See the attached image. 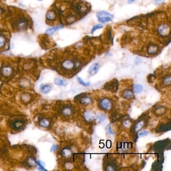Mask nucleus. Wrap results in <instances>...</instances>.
Listing matches in <instances>:
<instances>
[{
    "mask_svg": "<svg viewBox=\"0 0 171 171\" xmlns=\"http://www.w3.org/2000/svg\"><path fill=\"white\" fill-rule=\"evenodd\" d=\"M84 117L87 122H91L95 119V114L93 111H86L84 113Z\"/></svg>",
    "mask_w": 171,
    "mask_h": 171,
    "instance_id": "8",
    "label": "nucleus"
},
{
    "mask_svg": "<svg viewBox=\"0 0 171 171\" xmlns=\"http://www.w3.org/2000/svg\"><path fill=\"white\" fill-rule=\"evenodd\" d=\"M165 0H155V2H156V3L158 5H159V4H161L162 3H163L164 2Z\"/></svg>",
    "mask_w": 171,
    "mask_h": 171,
    "instance_id": "34",
    "label": "nucleus"
},
{
    "mask_svg": "<svg viewBox=\"0 0 171 171\" xmlns=\"http://www.w3.org/2000/svg\"><path fill=\"white\" fill-rule=\"evenodd\" d=\"M97 17L99 22L103 23L111 21L114 16L110 13L105 11H99L97 14Z\"/></svg>",
    "mask_w": 171,
    "mask_h": 171,
    "instance_id": "1",
    "label": "nucleus"
},
{
    "mask_svg": "<svg viewBox=\"0 0 171 171\" xmlns=\"http://www.w3.org/2000/svg\"><path fill=\"white\" fill-rule=\"evenodd\" d=\"M148 134V132L147 131H142L141 132H140L139 133V135L141 137L143 136H146L147 134Z\"/></svg>",
    "mask_w": 171,
    "mask_h": 171,
    "instance_id": "32",
    "label": "nucleus"
},
{
    "mask_svg": "<svg viewBox=\"0 0 171 171\" xmlns=\"http://www.w3.org/2000/svg\"><path fill=\"white\" fill-rule=\"evenodd\" d=\"M74 63L73 61L70 60H66L62 63V67L66 70H71L74 67Z\"/></svg>",
    "mask_w": 171,
    "mask_h": 171,
    "instance_id": "10",
    "label": "nucleus"
},
{
    "mask_svg": "<svg viewBox=\"0 0 171 171\" xmlns=\"http://www.w3.org/2000/svg\"><path fill=\"white\" fill-rule=\"evenodd\" d=\"M58 146L57 145H53L52 147H51V149H50V151L51 152H54L55 151H56L57 149H58Z\"/></svg>",
    "mask_w": 171,
    "mask_h": 171,
    "instance_id": "33",
    "label": "nucleus"
},
{
    "mask_svg": "<svg viewBox=\"0 0 171 171\" xmlns=\"http://www.w3.org/2000/svg\"><path fill=\"white\" fill-rule=\"evenodd\" d=\"M24 124V122L22 120H17L13 122V127L15 129H19Z\"/></svg>",
    "mask_w": 171,
    "mask_h": 171,
    "instance_id": "18",
    "label": "nucleus"
},
{
    "mask_svg": "<svg viewBox=\"0 0 171 171\" xmlns=\"http://www.w3.org/2000/svg\"><path fill=\"white\" fill-rule=\"evenodd\" d=\"M15 25L18 29H24L27 26V22L24 18H19L16 22Z\"/></svg>",
    "mask_w": 171,
    "mask_h": 171,
    "instance_id": "9",
    "label": "nucleus"
},
{
    "mask_svg": "<svg viewBox=\"0 0 171 171\" xmlns=\"http://www.w3.org/2000/svg\"><path fill=\"white\" fill-rule=\"evenodd\" d=\"M72 111H73L72 110L70 107L65 106L63 109V110H62V113L63 115L65 116H68L71 115Z\"/></svg>",
    "mask_w": 171,
    "mask_h": 171,
    "instance_id": "17",
    "label": "nucleus"
},
{
    "mask_svg": "<svg viewBox=\"0 0 171 171\" xmlns=\"http://www.w3.org/2000/svg\"><path fill=\"white\" fill-rule=\"evenodd\" d=\"M28 164L31 167H35L36 165V162L35 160L32 157H30L27 161Z\"/></svg>",
    "mask_w": 171,
    "mask_h": 171,
    "instance_id": "26",
    "label": "nucleus"
},
{
    "mask_svg": "<svg viewBox=\"0 0 171 171\" xmlns=\"http://www.w3.org/2000/svg\"><path fill=\"white\" fill-rule=\"evenodd\" d=\"M99 64L98 63L92 64L88 69V72L91 76H94L97 73L99 70Z\"/></svg>",
    "mask_w": 171,
    "mask_h": 171,
    "instance_id": "7",
    "label": "nucleus"
},
{
    "mask_svg": "<svg viewBox=\"0 0 171 171\" xmlns=\"http://www.w3.org/2000/svg\"><path fill=\"white\" fill-rule=\"evenodd\" d=\"M56 18V15L55 13L53 11H50L47 13L46 14V18L49 21L54 20Z\"/></svg>",
    "mask_w": 171,
    "mask_h": 171,
    "instance_id": "19",
    "label": "nucleus"
},
{
    "mask_svg": "<svg viewBox=\"0 0 171 171\" xmlns=\"http://www.w3.org/2000/svg\"><path fill=\"white\" fill-rule=\"evenodd\" d=\"M38 1H42V0H38Z\"/></svg>",
    "mask_w": 171,
    "mask_h": 171,
    "instance_id": "38",
    "label": "nucleus"
},
{
    "mask_svg": "<svg viewBox=\"0 0 171 171\" xmlns=\"http://www.w3.org/2000/svg\"><path fill=\"white\" fill-rule=\"evenodd\" d=\"M78 79V80L79 81V82L82 84V86H88L89 84H90V82H85L82 78H81L80 77H78L77 78Z\"/></svg>",
    "mask_w": 171,
    "mask_h": 171,
    "instance_id": "28",
    "label": "nucleus"
},
{
    "mask_svg": "<svg viewBox=\"0 0 171 171\" xmlns=\"http://www.w3.org/2000/svg\"><path fill=\"white\" fill-rule=\"evenodd\" d=\"M2 13V9L0 8V14Z\"/></svg>",
    "mask_w": 171,
    "mask_h": 171,
    "instance_id": "37",
    "label": "nucleus"
},
{
    "mask_svg": "<svg viewBox=\"0 0 171 171\" xmlns=\"http://www.w3.org/2000/svg\"><path fill=\"white\" fill-rule=\"evenodd\" d=\"M158 32L161 36L167 37L170 34V27L168 25H160L158 28Z\"/></svg>",
    "mask_w": 171,
    "mask_h": 171,
    "instance_id": "3",
    "label": "nucleus"
},
{
    "mask_svg": "<svg viewBox=\"0 0 171 171\" xmlns=\"http://www.w3.org/2000/svg\"><path fill=\"white\" fill-rule=\"evenodd\" d=\"M135 1H136V0H128V3H129V4H132Z\"/></svg>",
    "mask_w": 171,
    "mask_h": 171,
    "instance_id": "36",
    "label": "nucleus"
},
{
    "mask_svg": "<svg viewBox=\"0 0 171 171\" xmlns=\"http://www.w3.org/2000/svg\"><path fill=\"white\" fill-rule=\"evenodd\" d=\"M62 155L65 158H69L72 156V152L70 149L65 148L62 150Z\"/></svg>",
    "mask_w": 171,
    "mask_h": 171,
    "instance_id": "14",
    "label": "nucleus"
},
{
    "mask_svg": "<svg viewBox=\"0 0 171 171\" xmlns=\"http://www.w3.org/2000/svg\"><path fill=\"white\" fill-rule=\"evenodd\" d=\"M166 112V108L163 106L157 107L154 110L155 114L157 116H161Z\"/></svg>",
    "mask_w": 171,
    "mask_h": 171,
    "instance_id": "12",
    "label": "nucleus"
},
{
    "mask_svg": "<svg viewBox=\"0 0 171 171\" xmlns=\"http://www.w3.org/2000/svg\"><path fill=\"white\" fill-rule=\"evenodd\" d=\"M122 97L124 99H131L134 98V94L131 90H125L122 93Z\"/></svg>",
    "mask_w": 171,
    "mask_h": 171,
    "instance_id": "13",
    "label": "nucleus"
},
{
    "mask_svg": "<svg viewBox=\"0 0 171 171\" xmlns=\"http://www.w3.org/2000/svg\"><path fill=\"white\" fill-rule=\"evenodd\" d=\"M102 27H103V26H102V25H95V26H94L93 27V28H92V30H91V32L92 34H93L96 30H97L98 29H100V28H102Z\"/></svg>",
    "mask_w": 171,
    "mask_h": 171,
    "instance_id": "29",
    "label": "nucleus"
},
{
    "mask_svg": "<svg viewBox=\"0 0 171 171\" xmlns=\"http://www.w3.org/2000/svg\"><path fill=\"white\" fill-rule=\"evenodd\" d=\"M55 83L56 85L63 86H65L67 85V82L66 80H63V79H61L59 78H57L55 79Z\"/></svg>",
    "mask_w": 171,
    "mask_h": 171,
    "instance_id": "21",
    "label": "nucleus"
},
{
    "mask_svg": "<svg viewBox=\"0 0 171 171\" xmlns=\"http://www.w3.org/2000/svg\"><path fill=\"white\" fill-rule=\"evenodd\" d=\"M6 43V39L2 36H0V47H3L4 46Z\"/></svg>",
    "mask_w": 171,
    "mask_h": 171,
    "instance_id": "30",
    "label": "nucleus"
},
{
    "mask_svg": "<svg viewBox=\"0 0 171 171\" xmlns=\"http://www.w3.org/2000/svg\"><path fill=\"white\" fill-rule=\"evenodd\" d=\"M123 125L125 127H129L131 125V122L129 120H126L123 122Z\"/></svg>",
    "mask_w": 171,
    "mask_h": 171,
    "instance_id": "31",
    "label": "nucleus"
},
{
    "mask_svg": "<svg viewBox=\"0 0 171 171\" xmlns=\"http://www.w3.org/2000/svg\"><path fill=\"white\" fill-rule=\"evenodd\" d=\"M51 89V87L49 86H45L41 88V92L43 93L46 94L48 93Z\"/></svg>",
    "mask_w": 171,
    "mask_h": 171,
    "instance_id": "25",
    "label": "nucleus"
},
{
    "mask_svg": "<svg viewBox=\"0 0 171 171\" xmlns=\"http://www.w3.org/2000/svg\"><path fill=\"white\" fill-rule=\"evenodd\" d=\"M40 125L44 127H47L48 126H49V124H50V122L47 120L46 119H43L40 122H39Z\"/></svg>",
    "mask_w": 171,
    "mask_h": 171,
    "instance_id": "24",
    "label": "nucleus"
},
{
    "mask_svg": "<svg viewBox=\"0 0 171 171\" xmlns=\"http://www.w3.org/2000/svg\"><path fill=\"white\" fill-rule=\"evenodd\" d=\"M73 8L75 12L80 15L85 14L88 10L87 5L83 2H77L74 5Z\"/></svg>",
    "mask_w": 171,
    "mask_h": 171,
    "instance_id": "2",
    "label": "nucleus"
},
{
    "mask_svg": "<svg viewBox=\"0 0 171 171\" xmlns=\"http://www.w3.org/2000/svg\"><path fill=\"white\" fill-rule=\"evenodd\" d=\"M79 101L80 103L83 105H88L90 104L92 102V99L89 96L87 95H79Z\"/></svg>",
    "mask_w": 171,
    "mask_h": 171,
    "instance_id": "6",
    "label": "nucleus"
},
{
    "mask_svg": "<svg viewBox=\"0 0 171 171\" xmlns=\"http://www.w3.org/2000/svg\"><path fill=\"white\" fill-rule=\"evenodd\" d=\"M145 122L144 120H141L137 122L134 126V130L135 132H137L140 131L144 126Z\"/></svg>",
    "mask_w": 171,
    "mask_h": 171,
    "instance_id": "15",
    "label": "nucleus"
},
{
    "mask_svg": "<svg viewBox=\"0 0 171 171\" xmlns=\"http://www.w3.org/2000/svg\"><path fill=\"white\" fill-rule=\"evenodd\" d=\"M2 73L6 76L9 75L12 73V69L9 67H5L2 70Z\"/></svg>",
    "mask_w": 171,
    "mask_h": 171,
    "instance_id": "23",
    "label": "nucleus"
},
{
    "mask_svg": "<svg viewBox=\"0 0 171 171\" xmlns=\"http://www.w3.org/2000/svg\"><path fill=\"white\" fill-rule=\"evenodd\" d=\"M104 88L110 91L114 92H116L118 88L117 80L115 79H114L110 81V82L106 83L104 86Z\"/></svg>",
    "mask_w": 171,
    "mask_h": 171,
    "instance_id": "4",
    "label": "nucleus"
},
{
    "mask_svg": "<svg viewBox=\"0 0 171 171\" xmlns=\"http://www.w3.org/2000/svg\"><path fill=\"white\" fill-rule=\"evenodd\" d=\"M63 26H61V25H59V26H55V27H52L51 28H50V29H48L46 32V33L48 35H51L52 34H53L55 32L58 31V30L62 28H63Z\"/></svg>",
    "mask_w": 171,
    "mask_h": 171,
    "instance_id": "16",
    "label": "nucleus"
},
{
    "mask_svg": "<svg viewBox=\"0 0 171 171\" xmlns=\"http://www.w3.org/2000/svg\"><path fill=\"white\" fill-rule=\"evenodd\" d=\"M105 119H106V116L104 114H101V113L98 114L97 116V120L99 123L104 122L105 120Z\"/></svg>",
    "mask_w": 171,
    "mask_h": 171,
    "instance_id": "27",
    "label": "nucleus"
},
{
    "mask_svg": "<svg viewBox=\"0 0 171 171\" xmlns=\"http://www.w3.org/2000/svg\"><path fill=\"white\" fill-rule=\"evenodd\" d=\"M159 50V47L157 45H150L147 47V53L149 55H154L156 54Z\"/></svg>",
    "mask_w": 171,
    "mask_h": 171,
    "instance_id": "11",
    "label": "nucleus"
},
{
    "mask_svg": "<svg viewBox=\"0 0 171 171\" xmlns=\"http://www.w3.org/2000/svg\"><path fill=\"white\" fill-rule=\"evenodd\" d=\"M162 83L164 86H170L171 83V77L170 75L166 76L163 79Z\"/></svg>",
    "mask_w": 171,
    "mask_h": 171,
    "instance_id": "20",
    "label": "nucleus"
},
{
    "mask_svg": "<svg viewBox=\"0 0 171 171\" xmlns=\"http://www.w3.org/2000/svg\"><path fill=\"white\" fill-rule=\"evenodd\" d=\"M99 106L103 110H109L112 107V103L109 99L103 98L99 101Z\"/></svg>",
    "mask_w": 171,
    "mask_h": 171,
    "instance_id": "5",
    "label": "nucleus"
},
{
    "mask_svg": "<svg viewBox=\"0 0 171 171\" xmlns=\"http://www.w3.org/2000/svg\"><path fill=\"white\" fill-rule=\"evenodd\" d=\"M38 165H39V166H40V168H41V170H46L44 168V167L42 166V165H41V162H40V161H39V162H38Z\"/></svg>",
    "mask_w": 171,
    "mask_h": 171,
    "instance_id": "35",
    "label": "nucleus"
},
{
    "mask_svg": "<svg viewBox=\"0 0 171 171\" xmlns=\"http://www.w3.org/2000/svg\"><path fill=\"white\" fill-rule=\"evenodd\" d=\"M143 86L141 84H135L134 86V91L135 93H140L143 90Z\"/></svg>",
    "mask_w": 171,
    "mask_h": 171,
    "instance_id": "22",
    "label": "nucleus"
}]
</instances>
